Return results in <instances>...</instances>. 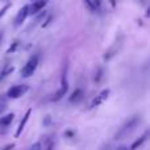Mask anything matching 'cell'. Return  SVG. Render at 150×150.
<instances>
[{
    "label": "cell",
    "mask_w": 150,
    "mask_h": 150,
    "mask_svg": "<svg viewBox=\"0 0 150 150\" xmlns=\"http://www.w3.org/2000/svg\"><path fill=\"white\" fill-rule=\"evenodd\" d=\"M18 45H20V42H18V41H15V42H13V44L9 46V49L7 50V54H11V53H15L16 50H17Z\"/></svg>",
    "instance_id": "obj_14"
},
{
    "label": "cell",
    "mask_w": 150,
    "mask_h": 150,
    "mask_svg": "<svg viewBox=\"0 0 150 150\" xmlns=\"http://www.w3.org/2000/svg\"><path fill=\"white\" fill-rule=\"evenodd\" d=\"M1 38H3V33L0 32V42H1Z\"/></svg>",
    "instance_id": "obj_25"
},
{
    "label": "cell",
    "mask_w": 150,
    "mask_h": 150,
    "mask_svg": "<svg viewBox=\"0 0 150 150\" xmlns=\"http://www.w3.org/2000/svg\"><path fill=\"white\" fill-rule=\"evenodd\" d=\"M13 71H15V67L13 66H11V65H8V66H5L4 69H3V71L0 73V80H3L4 78H7L9 74H12Z\"/></svg>",
    "instance_id": "obj_12"
},
{
    "label": "cell",
    "mask_w": 150,
    "mask_h": 150,
    "mask_svg": "<svg viewBox=\"0 0 150 150\" xmlns=\"http://www.w3.org/2000/svg\"><path fill=\"white\" fill-rule=\"evenodd\" d=\"M29 91V86L26 84H17L11 87L9 90L7 91V96L9 99H20L21 96H24L26 92Z\"/></svg>",
    "instance_id": "obj_3"
},
{
    "label": "cell",
    "mask_w": 150,
    "mask_h": 150,
    "mask_svg": "<svg viewBox=\"0 0 150 150\" xmlns=\"http://www.w3.org/2000/svg\"><path fill=\"white\" fill-rule=\"evenodd\" d=\"M47 4V0H36L32 3V5H29V15H37L40 13Z\"/></svg>",
    "instance_id": "obj_6"
},
{
    "label": "cell",
    "mask_w": 150,
    "mask_h": 150,
    "mask_svg": "<svg viewBox=\"0 0 150 150\" xmlns=\"http://www.w3.org/2000/svg\"><path fill=\"white\" fill-rule=\"evenodd\" d=\"M109 93H111V91L108 90V88H105V90H103L100 93H99L98 96H95L93 98V100L91 101V105H90V109H92V108H96V107H99L100 104H103L104 101L108 99V96H109Z\"/></svg>",
    "instance_id": "obj_5"
},
{
    "label": "cell",
    "mask_w": 150,
    "mask_h": 150,
    "mask_svg": "<svg viewBox=\"0 0 150 150\" xmlns=\"http://www.w3.org/2000/svg\"><path fill=\"white\" fill-rule=\"evenodd\" d=\"M116 150H130L129 148H127V146H124V145H121V146H119Z\"/></svg>",
    "instance_id": "obj_24"
},
{
    "label": "cell",
    "mask_w": 150,
    "mask_h": 150,
    "mask_svg": "<svg viewBox=\"0 0 150 150\" xmlns=\"http://www.w3.org/2000/svg\"><path fill=\"white\" fill-rule=\"evenodd\" d=\"M28 150H42V144L41 142H34Z\"/></svg>",
    "instance_id": "obj_16"
},
{
    "label": "cell",
    "mask_w": 150,
    "mask_h": 150,
    "mask_svg": "<svg viewBox=\"0 0 150 150\" xmlns=\"http://www.w3.org/2000/svg\"><path fill=\"white\" fill-rule=\"evenodd\" d=\"M67 90H69V86H61L59 90H58L57 92L53 95L52 101H58V100H61L63 96H66V93H67Z\"/></svg>",
    "instance_id": "obj_8"
},
{
    "label": "cell",
    "mask_w": 150,
    "mask_h": 150,
    "mask_svg": "<svg viewBox=\"0 0 150 150\" xmlns=\"http://www.w3.org/2000/svg\"><path fill=\"white\" fill-rule=\"evenodd\" d=\"M65 136L66 137H74V132L73 130H67V132L65 133Z\"/></svg>",
    "instance_id": "obj_22"
},
{
    "label": "cell",
    "mask_w": 150,
    "mask_h": 150,
    "mask_svg": "<svg viewBox=\"0 0 150 150\" xmlns=\"http://www.w3.org/2000/svg\"><path fill=\"white\" fill-rule=\"evenodd\" d=\"M52 16H49V17H47V20L46 21H45V23L44 24H42V28H45V26H47V25H49V24H50V21H52Z\"/></svg>",
    "instance_id": "obj_21"
},
{
    "label": "cell",
    "mask_w": 150,
    "mask_h": 150,
    "mask_svg": "<svg viewBox=\"0 0 150 150\" xmlns=\"http://www.w3.org/2000/svg\"><path fill=\"white\" fill-rule=\"evenodd\" d=\"M86 5L88 7V9L90 11H93V7H92V0H84Z\"/></svg>",
    "instance_id": "obj_19"
},
{
    "label": "cell",
    "mask_w": 150,
    "mask_h": 150,
    "mask_svg": "<svg viewBox=\"0 0 150 150\" xmlns=\"http://www.w3.org/2000/svg\"><path fill=\"white\" fill-rule=\"evenodd\" d=\"M28 16H29V5L25 4L24 7H21L20 9H18L17 15H16V17H15V21H13V26H15V28L21 26L24 23H25Z\"/></svg>",
    "instance_id": "obj_4"
},
{
    "label": "cell",
    "mask_w": 150,
    "mask_h": 150,
    "mask_svg": "<svg viewBox=\"0 0 150 150\" xmlns=\"http://www.w3.org/2000/svg\"><path fill=\"white\" fill-rule=\"evenodd\" d=\"M82 99H83V91L80 90V88H78V90H75L74 92L71 93V96L69 98V101L75 104V103H79Z\"/></svg>",
    "instance_id": "obj_9"
},
{
    "label": "cell",
    "mask_w": 150,
    "mask_h": 150,
    "mask_svg": "<svg viewBox=\"0 0 150 150\" xmlns=\"http://www.w3.org/2000/svg\"><path fill=\"white\" fill-rule=\"evenodd\" d=\"M9 8H11V4H7V5H4V7H3L1 9H0V18H1L3 16H4L5 13H7V11L9 9Z\"/></svg>",
    "instance_id": "obj_17"
},
{
    "label": "cell",
    "mask_w": 150,
    "mask_h": 150,
    "mask_svg": "<svg viewBox=\"0 0 150 150\" xmlns=\"http://www.w3.org/2000/svg\"><path fill=\"white\" fill-rule=\"evenodd\" d=\"M13 119H15V115L13 113H8V115H5V116L0 117V127H3V128L8 127V125L13 121Z\"/></svg>",
    "instance_id": "obj_10"
},
{
    "label": "cell",
    "mask_w": 150,
    "mask_h": 150,
    "mask_svg": "<svg viewBox=\"0 0 150 150\" xmlns=\"http://www.w3.org/2000/svg\"><path fill=\"white\" fill-rule=\"evenodd\" d=\"M30 113H32V109H28V111L25 112V115H24V119L20 121V124H18V127H17V130H16V133H15V137L16 138H18L21 136V133H23V130H24V128H25L26 122H28L29 117H30Z\"/></svg>",
    "instance_id": "obj_7"
},
{
    "label": "cell",
    "mask_w": 150,
    "mask_h": 150,
    "mask_svg": "<svg viewBox=\"0 0 150 150\" xmlns=\"http://www.w3.org/2000/svg\"><path fill=\"white\" fill-rule=\"evenodd\" d=\"M15 144H8V145H5L4 146V148H3L1 150H11V149H13V148H15Z\"/></svg>",
    "instance_id": "obj_20"
},
{
    "label": "cell",
    "mask_w": 150,
    "mask_h": 150,
    "mask_svg": "<svg viewBox=\"0 0 150 150\" xmlns=\"http://www.w3.org/2000/svg\"><path fill=\"white\" fill-rule=\"evenodd\" d=\"M30 1H36V0H30Z\"/></svg>",
    "instance_id": "obj_26"
},
{
    "label": "cell",
    "mask_w": 150,
    "mask_h": 150,
    "mask_svg": "<svg viewBox=\"0 0 150 150\" xmlns=\"http://www.w3.org/2000/svg\"><path fill=\"white\" fill-rule=\"evenodd\" d=\"M148 136H149V133H148V132H146V133H144V134L141 136V137L138 138V140H136L132 144V146H130V150H136V149H138V148H140V146L142 145V144L145 142L146 140H148Z\"/></svg>",
    "instance_id": "obj_11"
},
{
    "label": "cell",
    "mask_w": 150,
    "mask_h": 150,
    "mask_svg": "<svg viewBox=\"0 0 150 150\" xmlns=\"http://www.w3.org/2000/svg\"><path fill=\"white\" fill-rule=\"evenodd\" d=\"M50 121H52V120H50V117H49V116H47V117H46V119H45V120H44V125H45V127H47V125H49V124H50Z\"/></svg>",
    "instance_id": "obj_23"
},
{
    "label": "cell",
    "mask_w": 150,
    "mask_h": 150,
    "mask_svg": "<svg viewBox=\"0 0 150 150\" xmlns=\"http://www.w3.org/2000/svg\"><path fill=\"white\" fill-rule=\"evenodd\" d=\"M141 122V117L140 116H133L130 117L128 121H125L124 124L121 125V128H119V130L115 134V140H124V138L129 137L136 129L140 125Z\"/></svg>",
    "instance_id": "obj_1"
},
{
    "label": "cell",
    "mask_w": 150,
    "mask_h": 150,
    "mask_svg": "<svg viewBox=\"0 0 150 150\" xmlns=\"http://www.w3.org/2000/svg\"><path fill=\"white\" fill-rule=\"evenodd\" d=\"M101 76H103V70H101V69H99L98 73H96V76H95V82H100Z\"/></svg>",
    "instance_id": "obj_18"
},
{
    "label": "cell",
    "mask_w": 150,
    "mask_h": 150,
    "mask_svg": "<svg viewBox=\"0 0 150 150\" xmlns=\"http://www.w3.org/2000/svg\"><path fill=\"white\" fill-rule=\"evenodd\" d=\"M44 150H54V142H53V140H50V138H47V140H46V142H45Z\"/></svg>",
    "instance_id": "obj_13"
},
{
    "label": "cell",
    "mask_w": 150,
    "mask_h": 150,
    "mask_svg": "<svg viewBox=\"0 0 150 150\" xmlns=\"http://www.w3.org/2000/svg\"><path fill=\"white\" fill-rule=\"evenodd\" d=\"M37 66H38V55L34 54L26 61V63L24 65V67L21 69V76L23 78L32 76V75L34 74V71H36Z\"/></svg>",
    "instance_id": "obj_2"
},
{
    "label": "cell",
    "mask_w": 150,
    "mask_h": 150,
    "mask_svg": "<svg viewBox=\"0 0 150 150\" xmlns=\"http://www.w3.org/2000/svg\"><path fill=\"white\" fill-rule=\"evenodd\" d=\"M7 109V100L4 98H0V115Z\"/></svg>",
    "instance_id": "obj_15"
}]
</instances>
